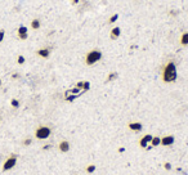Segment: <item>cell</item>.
Wrapping results in <instances>:
<instances>
[{
	"mask_svg": "<svg viewBox=\"0 0 188 175\" xmlns=\"http://www.w3.org/2000/svg\"><path fill=\"white\" fill-rule=\"evenodd\" d=\"M89 88H90V82L89 81H84V84H83V91L89 90Z\"/></svg>",
	"mask_w": 188,
	"mask_h": 175,
	"instance_id": "obj_19",
	"label": "cell"
},
{
	"mask_svg": "<svg viewBox=\"0 0 188 175\" xmlns=\"http://www.w3.org/2000/svg\"><path fill=\"white\" fill-rule=\"evenodd\" d=\"M41 26V23H40V19H37V18H33L32 21H31V28L32 30H39Z\"/></svg>",
	"mask_w": 188,
	"mask_h": 175,
	"instance_id": "obj_13",
	"label": "cell"
},
{
	"mask_svg": "<svg viewBox=\"0 0 188 175\" xmlns=\"http://www.w3.org/2000/svg\"><path fill=\"white\" fill-rule=\"evenodd\" d=\"M17 62L20 63V65H23V63H25V57H23V56H18Z\"/></svg>",
	"mask_w": 188,
	"mask_h": 175,
	"instance_id": "obj_20",
	"label": "cell"
},
{
	"mask_svg": "<svg viewBox=\"0 0 188 175\" xmlns=\"http://www.w3.org/2000/svg\"><path fill=\"white\" fill-rule=\"evenodd\" d=\"M79 2V0H74V3H78Z\"/></svg>",
	"mask_w": 188,
	"mask_h": 175,
	"instance_id": "obj_24",
	"label": "cell"
},
{
	"mask_svg": "<svg viewBox=\"0 0 188 175\" xmlns=\"http://www.w3.org/2000/svg\"><path fill=\"white\" fill-rule=\"evenodd\" d=\"M11 104H12V107H14V108H18V107H20V102H18L17 99H12Z\"/></svg>",
	"mask_w": 188,
	"mask_h": 175,
	"instance_id": "obj_18",
	"label": "cell"
},
{
	"mask_svg": "<svg viewBox=\"0 0 188 175\" xmlns=\"http://www.w3.org/2000/svg\"><path fill=\"white\" fill-rule=\"evenodd\" d=\"M152 137H153V135H151V134H146V135H143V137L141 138V140H139V147L146 149V148L148 147V144H151Z\"/></svg>",
	"mask_w": 188,
	"mask_h": 175,
	"instance_id": "obj_5",
	"label": "cell"
},
{
	"mask_svg": "<svg viewBox=\"0 0 188 175\" xmlns=\"http://www.w3.org/2000/svg\"><path fill=\"white\" fill-rule=\"evenodd\" d=\"M31 142H32L31 138H27V139L23 140V145H30V144H31Z\"/></svg>",
	"mask_w": 188,
	"mask_h": 175,
	"instance_id": "obj_22",
	"label": "cell"
},
{
	"mask_svg": "<svg viewBox=\"0 0 188 175\" xmlns=\"http://www.w3.org/2000/svg\"><path fill=\"white\" fill-rule=\"evenodd\" d=\"M164 167H165V170H171V165L169 162H166L165 165H164Z\"/></svg>",
	"mask_w": 188,
	"mask_h": 175,
	"instance_id": "obj_23",
	"label": "cell"
},
{
	"mask_svg": "<svg viewBox=\"0 0 188 175\" xmlns=\"http://www.w3.org/2000/svg\"><path fill=\"white\" fill-rule=\"evenodd\" d=\"M161 144V138L160 137H152V140H151V145L152 147H157V145Z\"/></svg>",
	"mask_w": 188,
	"mask_h": 175,
	"instance_id": "obj_14",
	"label": "cell"
},
{
	"mask_svg": "<svg viewBox=\"0 0 188 175\" xmlns=\"http://www.w3.org/2000/svg\"><path fill=\"white\" fill-rule=\"evenodd\" d=\"M18 37L21 39V40H26V39L28 37V33H27V27L26 26H20V28H18Z\"/></svg>",
	"mask_w": 188,
	"mask_h": 175,
	"instance_id": "obj_8",
	"label": "cell"
},
{
	"mask_svg": "<svg viewBox=\"0 0 188 175\" xmlns=\"http://www.w3.org/2000/svg\"><path fill=\"white\" fill-rule=\"evenodd\" d=\"M120 35H121V28H120L119 26L113 27L112 30H111V33H110V37L112 39V40H116V39L120 37Z\"/></svg>",
	"mask_w": 188,
	"mask_h": 175,
	"instance_id": "obj_9",
	"label": "cell"
},
{
	"mask_svg": "<svg viewBox=\"0 0 188 175\" xmlns=\"http://www.w3.org/2000/svg\"><path fill=\"white\" fill-rule=\"evenodd\" d=\"M175 142V138L173 135H166V137L161 138V145H165V147H169V145H173Z\"/></svg>",
	"mask_w": 188,
	"mask_h": 175,
	"instance_id": "obj_6",
	"label": "cell"
},
{
	"mask_svg": "<svg viewBox=\"0 0 188 175\" xmlns=\"http://www.w3.org/2000/svg\"><path fill=\"white\" fill-rule=\"evenodd\" d=\"M58 149L61 151L62 153H66L70 151V142L69 140H61L58 144Z\"/></svg>",
	"mask_w": 188,
	"mask_h": 175,
	"instance_id": "obj_7",
	"label": "cell"
},
{
	"mask_svg": "<svg viewBox=\"0 0 188 175\" xmlns=\"http://www.w3.org/2000/svg\"><path fill=\"white\" fill-rule=\"evenodd\" d=\"M16 164H17V157L16 156H11L9 158L5 160V162H4V165H3V171H8V170L13 169L14 166H16Z\"/></svg>",
	"mask_w": 188,
	"mask_h": 175,
	"instance_id": "obj_4",
	"label": "cell"
},
{
	"mask_svg": "<svg viewBox=\"0 0 188 175\" xmlns=\"http://www.w3.org/2000/svg\"><path fill=\"white\" fill-rule=\"evenodd\" d=\"M102 59V52L99 49H93L86 53L85 56V65L86 66H93L95 65L97 62H99Z\"/></svg>",
	"mask_w": 188,
	"mask_h": 175,
	"instance_id": "obj_2",
	"label": "cell"
},
{
	"mask_svg": "<svg viewBox=\"0 0 188 175\" xmlns=\"http://www.w3.org/2000/svg\"><path fill=\"white\" fill-rule=\"evenodd\" d=\"M0 86H2V79H0Z\"/></svg>",
	"mask_w": 188,
	"mask_h": 175,
	"instance_id": "obj_25",
	"label": "cell"
},
{
	"mask_svg": "<svg viewBox=\"0 0 188 175\" xmlns=\"http://www.w3.org/2000/svg\"><path fill=\"white\" fill-rule=\"evenodd\" d=\"M128 128L132 130V131H141L143 126H142L141 122H129L128 124Z\"/></svg>",
	"mask_w": 188,
	"mask_h": 175,
	"instance_id": "obj_11",
	"label": "cell"
},
{
	"mask_svg": "<svg viewBox=\"0 0 188 175\" xmlns=\"http://www.w3.org/2000/svg\"><path fill=\"white\" fill-rule=\"evenodd\" d=\"M52 134V130L50 128H48V126H39L36 130H35V137L36 139H40V140H45L50 137Z\"/></svg>",
	"mask_w": 188,
	"mask_h": 175,
	"instance_id": "obj_3",
	"label": "cell"
},
{
	"mask_svg": "<svg viewBox=\"0 0 188 175\" xmlns=\"http://www.w3.org/2000/svg\"><path fill=\"white\" fill-rule=\"evenodd\" d=\"M36 54L41 58H48L50 56V49H48V48H41V49H39L36 52Z\"/></svg>",
	"mask_w": 188,
	"mask_h": 175,
	"instance_id": "obj_10",
	"label": "cell"
},
{
	"mask_svg": "<svg viewBox=\"0 0 188 175\" xmlns=\"http://www.w3.org/2000/svg\"><path fill=\"white\" fill-rule=\"evenodd\" d=\"M117 19H119V14L117 13H115V14H112V16L110 17V19H108V23H115V22H117Z\"/></svg>",
	"mask_w": 188,
	"mask_h": 175,
	"instance_id": "obj_15",
	"label": "cell"
},
{
	"mask_svg": "<svg viewBox=\"0 0 188 175\" xmlns=\"http://www.w3.org/2000/svg\"><path fill=\"white\" fill-rule=\"evenodd\" d=\"M4 36H5V31H4V30H0V43L4 40Z\"/></svg>",
	"mask_w": 188,
	"mask_h": 175,
	"instance_id": "obj_21",
	"label": "cell"
},
{
	"mask_svg": "<svg viewBox=\"0 0 188 175\" xmlns=\"http://www.w3.org/2000/svg\"><path fill=\"white\" fill-rule=\"evenodd\" d=\"M179 43L182 46H187L188 45V31L183 32L180 35V39H179Z\"/></svg>",
	"mask_w": 188,
	"mask_h": 175,
	"instance_id": "obj_12",
	"label": "cell"
},
{
	"mask_svg": "<svg viewBox=\"0 0 188 175\" xmlns=\"http://www.w3.org/2000/svg\"><path fill=\"white\" fill-rule=\"evenodd\" d=\"M178 77V71H177V66L173 61H169L162 68V74H161V79L164 82H174Z\"/></svg>",
	"mask_w": 188,
	"mask_h": 175,
	"instance_id": "obj_1",
	"label": "cell"
},
{
	"mask_svg": "<svg viewBox=\"0 0 188 175\" xmlns=\"http://www.w3.org/2000/svg\"><path fill=\"white\" fill-rule=\"evenodd\" d=\"M95 170H97V166H95V165H89V166L86 167V173L91 174V173H94Z\"/></svg>",
	"mask_w": 188,
	"mask_h": 175,
	"instance_id": "obj_16",
	"label": "cell"
},
{
	"mask_svg": "<svg viewBox=\"0 0 188 175\" xmlns=\"http://www.w3.org/2000/svg\"><path fill=\"white\" fill-rule=\"evenodd\" d=\"M116 77H117V74H116V72H111V74H110V76L107 77V80H106V81H107V82H110V81H112L113 79H116Z\"/></svg>",
	"mask_w": 188,
	"mask_h": 175,
	"instance_id": "obj_17",
	"label": "cell"
}]
</instances>
